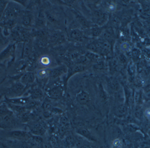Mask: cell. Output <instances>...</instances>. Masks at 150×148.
Segmentation results:
<instances>
[{"instance_id": "cell-1", "label": "cell", "mask_w": 150, "mask_h": 148, "mask_svg": "<svg viewBox=\"0 0 150 148\" xmlns=\"http://www.w3.org/2000/svg\"><path fill=\"white\" fill-rule=\"evenodd\" d=\"M31 134L23 129H4L0 128V141H27Z\"/></svg>"}, {"instance_id": "cell-2", "label": "cell", "mask_w": 150, "mask_h": 148, "mask_svg": "<svg viewBox=\"0 0 150 148\" xmlns=\"http://www.w3.org/2000/svg\"><path fill=\"white\" fill-rule=\"evenodd\" d=\"M23 12L19 4L11 2L8 3L1 18H3L4 21H14V19L21 16Z\"/></svg>"}, {"instance_id": "cell-3", "label": "cell", "mask_w": 150, "mask_h": 148, "mask_svg": "<svg viewBox=\"0 0 150 148\" xmlns=\"http://www.w3.org/2000/svg\"><path fill=\"white\" fill-rule=\"evenodd\" d=\"M25 87V85H23L20 81L13 83L6 92L7 98H12L19 97L23 92Z\"/></svg>"}, {"instance_id": "cell-4", "label": "cell", "mask_w": 150, "mask_h": 148, "mask_svg": "<svg viewBox=\"0 0 150 148\" xmlns=\"http://www.w3.org/2000/svg\"><path fill=\"white\" fill-rule=\"evenodd\" d=\"M31 132L34 135H40L44 134L46 131L45 126L42 122L34 123L30 126Z\"/></svg>"}, {"instance_id": "cell-5", "label": "cell", "mask_w": 150, "mask_h": 148, "mask_svg": "<svg viewBox=\"0 0 150 148\" xmlns=\"http://www.w3.org/2000/svg\"><path fill=\"white\" fill-rule=\"evenodd\" d=\"M35 78L36 76L34 73L31 72H26L21 76L20 82L26 86L33 83Z\"/></svg>"}, {"instance_id": "cell-6", "label": "cell", "mask_w": 150, "mask_h": 148, "mask_svg": "<svg viewBox=\"0 0 150 148\" xmlns=\"http://www.w3.org/2000/svg\"><path fill=\"white\" fill-rule=\"evenodd\" d=\"M77 101L80 104H87L91 100V97L88 92L85 91L79 92L76 96Z\"/></svg>"}, {"instance_id": "cell-7", "label": "cell", "mask_w": 150, "mask_h": 148, "mask_svg": "<svg viewBox=\"0 0 150 148\" xmlns=\"http://www.w3.org/2000/svg\"><path fill=\"white\" fill-rule=\"evenodd\" d=\"M21 16V22L25 26H31L33 23V17L32 14L29 12H23Z\"/></svg>"}, {"instance_id": "cell-8", "label": "cell", "mask_w": 150, "mask_h": 148, "mask_svg": "<svg viewBox=\"0 0 150 148\" xmlns=\"http://www.w3.org/2000/svg\"><path fill=\"white\" fill-rule=\"evenodd\" d=\"M62 88L61 86H55L50 89L48 91V95L51 98L58 99L62 96Z\"/></svg>"}, {"instance_id": "cell-9", "label": "cell", "mask_w": 150, "mask_h": 148, "mask_svg": "<svg viewBox=\"0 0 150 148\" xmlns=\"http://www.w3.org/2000/svg\"><path fill=\"white\" fill-rule=\"evenodd\" d=\"M67 72V67H66L65 66H60L53 69H50L49 76L51 77L52 78H55L59 77V76Z\"/></svg>"}, {"instance_id": "cell-10", "label": "cell", "mask_w": 150, "mask_h": 148, "mask_svg": "<svg viewBox=\"0 0 150 148\" xmlns=\"http://www.w3.org/2000/svg\"><path fill=\"white\" fill-rule=\"evenodd\" d=\"M95 19L97 24L98 25H103L107 22L108 18V15L105 13H103L101 11H98L94 14Z\"/></svg>"}, {"instance_id": "cell-11", "label": "cell", "mask_w": 150, "mask_h": 148, "mask_svg": "<svg viewBox=\"0 0 150 148\" xmlns=\"http://www.w3.org/2000/svg\"><path fill=\"white\" fill-rule=\"evenodd\" d=\"M30 97L32 99L37 100L41 98L44 96L42 90L39 87H34L30 92Z\"/></svg>"}, {"instance_id": "cell-12", "label": "cell", "mask_w": 150, "mask_h": 148, "mask_svg": "<svg viewBox=\"0 0 150 148\" xmlns=\"http://www.w3.org/2000/svg\"><path fill=\"white\" fill-rule=\"evenodd\" d=\"M77 132L81 136L85 137L90 140L92 141H96L95 138L92 135L87 129H86V128H79L77 131Z\"/></svg>"}, {"instance_id": "cell-13", "label": "cell", "mask_w": 150, "mask_h": 148, "mask_svg": "<svg viewBox=\"0 0 150 148\" xmlns=\"http://www.w3.org/2000/svg\"><path fill=\"white\" fill-rule=\"evenodd\" d=\"M70 37L72 39L80 40L83 37V33L80 30L74 29L72 30L70 32Z\"/></svg>"}, {"instance_id": "cell-14", "label": "cell", "mask_w": 150, "mask_h": 148, "mask_svg": "<svg viewBox=\"0 0 150 148\" xmlns=\"http://www.w3.org/2000/svg\"><path fill=\"white\" fill-rule=\"evenodd\" d=\"M32 51V46L30 42H27L25 44L24 46V57H27L30 55Z\"/></svg>"}, {"instance_id": "cell-15", "label": "cell", "mask_w": 150, "mask_h": 148, "mask_svg": "<svg viewBox=\"0 0 150 148\" xmlns=\"http://www.w3.org/2000/svg\"><path fill=\"white\" fill-rule=\"evenodd\" d=\"M50 69H42L39 70L37 73V76L40 78H45L46 77L49 76Z\"/></svg>"}, {"instance_id": "cell-16", "label": "cell", "mask_w": 150, "mask_h": 148, "mask_svg": "<svg viewBox=\"0 0 150 148\" xmlns=\"http://www.w3.org/2000/svg\"><path fill=\"white\" fill-rule=\"evenodd\" d=\"M8 2L5 1H0V18L2 16L3 14L7 7Z\"/></svg>"}, {"instance_id": "cell-17", "label": "cell", "mask_w": 150, "mask_h": 148, "mask_svg": "<svg viewBox=\"0 0 150 148\" xmlns=\"http://www.w3.org/2000/svg\"><path fill=\"white\" fill-rule=\"evenodd\" d=\"M77 19L79 21V23L83 25V26H87V22L83 16H81L79 14H77Z\"/></svg>"}, {"instance_id": "cell-18", "label": "cell", "mask_w": 150, "mask_h": 148, "mask_svg": "<svg viewBox=\"0 0 150 148\" xmlns=\"http://www.w3.org/2000/svg\"><path fill=\"white\" fill-rule=\"evenodd\" d=\"M92 35L93 36L96 37V36L100 35L102 33V30L100 28H93V29L92 31Z\"/></svg>"}, {"instance_id": "cell-19", "label": "cell", "mask_w": 150, "mask_h": 148, "mask_svg": "<svg viewBox=\"0 0 150 148\" xmlns=\"http://www.w3.org/2000/svg\"><path fill=\"white\" fill-rule=\"evenodd\" d=\"M109 84H110L111 88H112L113 89H115V88H117V87L118 86L117 82L115 80L113 79H110Z\"/></svg>"}, {"instance_id": "cell-20", "label": "cell", "mask_w": 150, "mask_h": 148, "mask_svg": "<svg viewBox=\"0 0 150 148\" xmlns=\"http://www.w3.org/2000/svg\"><path fill=\"white\" fill-rule=\"evenodd\" d=\"M41 63L44 66H47L50 63V59L47 57H44L41 59Z\"/></svg>"}, {"instance_id": "cell-21", "label": "cell", "mask_w": 150, "mask_h": 148, "mask_svg": "<svg viewBox=\"0 0 150 148\" xmlns=\"http://www.w3.org/2000/svg\"><path fill=\"white\" fill-rule=\"evenodd\" d=\"M121 48L123 51H127L130 50V46L129 45V44L125 43L122 45Z\"/></svg>"}, {"instance_id": "cell-22", "label": "cell", "mask_w": 150, "mask_h": 148, "mask_svg": "<svg viewBox=\"0 0 150 148\" xmlns=\"http://www.w3.org/2000/svg\"><path fill=\"white\" fill-rule=\"evenodd\" d=\"M95 68L97 69H101L102 68H105V64L103 62L100 61L98 62V63L95 65Z\"/></svg>"}, {"instance_id": "cell-23", "label": "cell", "mask_w": 150, "mask_h": 148, "mask_svg": "<svg viewBox=\"0 0 150 148\" xmlns=\"http://www.w3.org/2000/svg\"><path fill=\"white\" fill-rule=\"evenodd\" d=\"M42 145V148H52L51 143L48 142H43Z\"/></svg>"}, {"instance_id": "cell-24", "label": "cell", "mask_w": 150, "mask_h": 148, "mask_svg": "<svg viewBox=\"0 0 150 148\" xmlns=\"http://www.w3.org/2000/svg\"><path fill=\"white\" fill-rule=\"evenodd\" d=\"M52 112L55 113V114H59V113H61L62 112V110L59 108H54L52 110Z\"/></svg>"}, {"instance_id": "cell-25", "label": "cell", "mask_w": 150, "mask_h": 148, "mask_svg": "<svg viewBox=\"0 0 150 148\" xmlns=\"http://www.w3.org/2000/svg\"><path fill=\"white\" fill-rule=\"evenodd\" d=\"M3 71H2V69H1V68H0V80H1V79L2 77L3 76Z\"/></svg>"}, {"instance_id": "cell-26", "label": "cell", "mask_w": 150, "mask_h": 148, "mask_svg": "<svg viewBox=\"0 0 150 148\" xmlns=\"http://www.w3.org/2000/svg\"><path fill=\"white\" fill-rule=\"evenodd\" d=\"M146 115H147L148 118L150 119V110H148L146 112Z\"/></svg>"}, {"instance_id": "cell-27", "label": "cell", "mask_w": 150, "mask_h": 148, "mask_svg": "<svg viewBox=\"0 0 150 148\" xmlns=\"http://www.w3.org/2000/svg\"><path fill=\"white\" fill-rule=\"evenodd\" d=\"M0 148H4V143L0 141Z\"/></svg>"}, {"instance_id": "cell-28", "label": "cell", "mask_w": 150, "mask_h": 148, "mask_svg": "<svg viewBox=\"0 0 150 148\" xmlns=\"http://www.w3.org/2000/svg\"></svg>"}]
</instances>
